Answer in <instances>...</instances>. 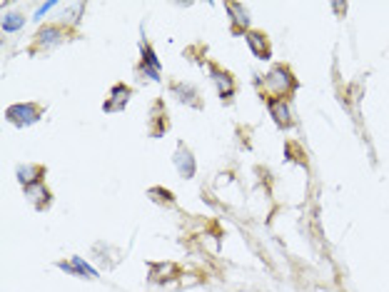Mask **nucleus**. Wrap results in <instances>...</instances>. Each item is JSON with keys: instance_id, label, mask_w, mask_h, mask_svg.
I'll list each match as a JSON object with an SVG mask.
<instances>
[{"instance_id": "nucleus-1", "label": "nucleus", "mask_w": 389, "mask_h": 292, "mask_svg": "<svg viewBox=\"0 0 389 292\" xmlns=\"http://www.w3.org/2000/svg\"><path fill=\"white\" fill-rule=\"evenodd\" d=\"M40 108L38 105H13L8 108V120L15 122V125H30L40 118Z\"/></svg>"}, {"instance_id": "nucleus-2", "label": "nucleus", "mask_w": 389, "mask_h": 292, "mask_svg": "<svg viewBox=\"0 0 389 292\" xmlns=\"http://www.w3.org/2000/svg\"><path fill=\"white\" fill-rule=\"evenodd\" d=\"M269 115L274 118V122L282 127H290L292 120H290V108H287L285 98H272L269 100Z\"/></svg>"}, {"instance_id": "nucleus-3", "label": "nucleus", "mask_w": 389, "mask_h": 292, "mask_svg": "<svg viewBox=\"0 0 389 292\" xmlns=\"http://www.w3.org/2000/svg\"><path fill=\"white\" fill-rule=\"evenodd\" d=\"M127 95H130V88H125V85H115L113 88V103H105V110L113 113V110H120L122 105L127 103Z\"/></svg>"}, {"instance_id": "nucleus-4", "label": "nucleus", "mask_w": 389, "mask_h": 292, "mask_svg": "<svg viewBox=\"0 0 389 292\" xmlns=\"http://www.w3.org/2000/svg\"><path fill=\"white\" fill-rule=\"evenodd\" d=\"M247 43H250V48L255 50V56L257 58H269V45H267V40H264V35L250 33L247 35Z\"/></svg>"}, {"instance_id": "nucleus-5", "label": "nucleus", "mask_w": 389, "mask_h": 292, "mask_svg": "<svg viewBox=\"0 0 389 292\" xmlns=\"http://www.w3.org/2000/svg\"><path fill=\"white\" fill-rule=\"evenodd\" d=\"M177 170H180V175H185V177H192V172H195V163H192V158H190V153L187 150H182L180 148V153H177Z\"/></svg>"}, {"instance_id": "nucleus-6", "label": "nucleus", "mask_w": 389, "mask_h": 292, "mask_svg": "<svg viewBox=\"0 0 389 292\" xmlns=\"http://www.w3.org/2000/svg\"><path fill=\"white\" fill-rule=\"evenodd\" d=\"M215 80H217L219 95H222V98H230V95H232V77L227 75V72L215 70Z\"/></svg>"}, {"instance_id": "nucleus-7", "label": "nucleus", "mask_w": 389, "mask_h": 292, "mask_svg": "<svg viewBox=\"0 0 389 292\" xmlns=\"http://www.w3.org/2000/svg\"><path fill=\"white\" fill-rule=\"evenodd\" d=\"M63 267H65V270H75V272H80V275L95 277V270H93V267H90V265L82 262L80 258H72V265H65V262H63Z\"/></svg>"}, {"instance_id": "nucleus-8", "label": "nucleus", "mask_w": 389, "mask_h": 292, "mask_svg": "<svg viewBox=\"0 0 389 292\" xmlns=\"http://www.w3.org/2000/svg\"><path fill=\"white\" fill-rule=\"evenodd\" d=\"M23 15H18V13H13V15H8L6 20H3V30H18L23 25Z\"/></svg>"}]
</instances>
